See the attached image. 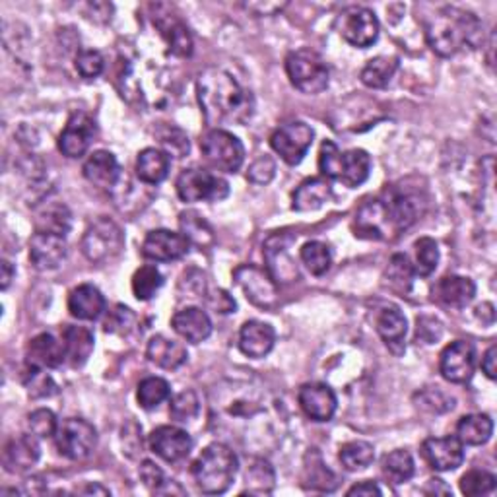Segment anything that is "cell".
<instances>
[{
  "instance_id": "cell-41",
  "label": "cell",
  "mask_w": 497,
  "mask_h": 497,
  "mask_svg": "<svg viewBox=\"0 0 497 497\" xmlns=\"http://www.w3.org/2000/svg\"><path fill=\"white\" fill-rule=\"evenodd\" d=\"M339 459L348 473H358L375 461V449L368 441H350L340 447Z\"/></svg>"
},
{
  "instance_id": "cell-48",
  "label": "cell",
  "mask_w": 497,
  "mask_h": 497,
  "mask_svg": "<svg viewBox=\"0 0 497 497\" xmlns=\"http://www.w3.org/2000/svg\"><path fill=\"white\" fill-rule=\"evenodd\" d=\"M495 490V476L488 470H468L461 478V492L464 495H488Z\"/></svg>"
},
{
  "instance_id": "cell-18",
  "label": "cell",
  "mask_w": 497,
  "mask_h": 497,
  "mask_svg": "<svg viewBox=\"0 0 497 497\" xmlns=\"http://www.w3.org/2000/svg\"><path fill=\"white\" fill-rule=\"evenodd\" d=\"M96 137V123L86 113H74L59 137V150L66 158H82Z\"/></svg>"
},
{
  "instance_id": "cell-13",
  "label": "cell",
  "mask_w": 497,
  "mask_h": 497,
  "mask_svg": "<svg viewBox=\"0 0 497 497\" xmlns=\"http://www.w3.org/2000/svg\"><path fill=\"white\" fill-rule=\"evenodd\" d=\"M474 366L476 350L474 346L466 340H454L441 352L439 371L443 375V379H447L449 383H468L474 375Z\"/></svg>"
},
{
  "instance_id": "cell-40",
  "label": "cell",
  "mask_w": 497,
  "mask_h": 497,
  "mask_svg": "<svg viewBox=\"0 0 497 497\" xmlns=\"http://www.w3.org/2000/svg\"><path fill=\"white\" fill-rule=\"evenodd\" d=\"M383 476L395 483V486H400V483L408 482L414 476V459L412 454L405 449H397L393 453H388L383 456Z\"/></svg>"
},
{
  "instance_id": "cell-9",
  "label": "cell",
  "mask_w": 497,
  "mask_h": 497,
  "mask_svg": "<svg viewBox=\"0 0 497 497\" xmlns=\"http://www.w3.org/2000/svg\"><path fill=\"white\" fill-rule=\"evenodd\" d=\"M337 30L346 43L368 49L379 37V20L375 12L366 6H350L342 10L337 20Z\"/></svg>"
},
{
  "instance_id": "cell-49",
  "label": "cell",
  "mask_w": 497,
  "mask_h": 497,
  "mask_svg": "<svg viewBox=\"0 0 497 497\" xmlns=\"http://www.w3.org/2000/svg\"><path fill=\"white\" fill-rule=\"evenodd\" d=\"M200 412V400L196 397L195 391H183L179 395L173 397L171 406H169V414L173 420L177 422H193Z\"/></svg>"
},
{
  "instance_id": "cell-36",
  "label": "cell",
  "mask_w": 497,
  "mask_h": 497,
  "mask_svg": "<svg viewBox=\"0 0 497 497\" xmlns=\"http://www.w3.org/2000/svg\"><path fill=\"white\" fill-rule=\"evenodd\" d=\"M375 325H378L379 337L385 340L387 346L397 348V346H402V342H405L406 330H408V322H406V317L402 315V311L398 307H385L383 311L378 315Z\"/></svg>"
},
{
  "instance_id": "cell-54",
  "label": "cell",
  "mask_w": 497,
  "mask_h": 497,
  "mask_svg": "<svg viewBox=\"0 0 497 497\" xmlns=\"http://www.w3.org/2000/svg\"><path fill=\"white\" fill-rule=\"evenodd\" d=\"M276 176V161L271 156H261L253 161L247 171V179L253 185H268Z\"/></svg>"
},
{
  "instance_id": "cell-59",
  "label": "cell",
  "mask_w": 497,
  "mask_h": 497,
  "mask_svg": "<svg viewBox=\"0 0 497 497\" xmlns=\"http://www.w3.org/2000/svg\"><path fill=\"white\" fill-rule=\"evenodd\" d=\"M381 488L373 482H359L356 486L348 490V495H364V497H373V495H381Z\"/></svg>"
},
{
  "instance_id": "cell-24",
  "label": "cell",
  "mask_w": 497,
  "mask_h": 497,
  "mask_svg": "<svg viewBox=\"0 0 497 497\" xmlns=\"http://www.w3.org/2000/svg\"><path fill=\"white\" fill-rule=\"evenodd\" d=\"M66 359L62 342H59L53 334H37L25 348V366L37 369H55Z\"/></svg>"
},
{
  "instance_id": "cell-8",
  "label": "cell",
  "mask_w": 497,
  "mask_h": 497,
  "mask_svg": "<svg viewBox=\"0 0 497 497\" xmlns=\"http://www.w3.org/2000/svg\"><path fill=\"white\" fill-rule=\"evenodd\" d=\"M55 445L66 459L86 461L96 451L98 432L96 427L82 418H69L59 425Z\"/></svg>"
},
{
  "instance_id": "cell-10",
  "label": "cell",
  "mask_w": 497,
  "mask_h": 497,
  "mask_svg": "<svg viewBox=\"0 0 497 497\" xmlns=\"http://www.w3.org/2000/svg\"><path fill=\"white\" fill-rule=\"evenodd\" d=\"M315 139L313 129L303 120H292V123L282 125L271 137L272 150L290 166H298L305 158L307 150L311 148Z\"/></svg>"
},
{
  "instance_id": "cell-47",
  "label": "cell",
  "mask_w": 497,
  "mask_h": 497,
  "mask_svg": "<svg viewBox=\"0 0 497 497\" xmlns=\"http://www.w3.org/2000/svg\"><path fill=\"white\" fill-rule=\"evenodd\" d=\"M416 266L414 271L420 276L434 274L439 263V247L432 237H422L416 241Z\"/></svg>"
},
{
  "instance_id": "cell-15",
  "label": "cell",
  "mask_w": 497,
  "mask_h": 497,
  "mask_svg": "<svg viewBox=\"0 0 497 497\" xmlns=\"http://www.w3.org/2000/svg\"><path fill=\"white\" fill-rule=\"evenodd\" d=\"M150 449L166 463H179L189 456L193 449L191 435L176 425H159L150 434Z\"/></svg>"
},
{
  "instance_id": "cell-22",
  "label": "cell",
  "mask_w": 497,
  "mask_h": 497,
  "mask_svg": "<svg viewBox=\"0 0 497 497\" xmlns=\"http://www.w3.org/2000/svg\"><path fill=\"white\" fill-rule=\"evenodd\" d=\"M39 456H42V447H39L35 435H18L5 445L3 464L8 473L22 474L37 464Z\"/></svg>"
},
{
  "instance_id": "cell-11",
  "label": "cell",
  "mask_w": 497,
  "mask_h": 497,
  "mask_svg": "<svg viewBox=\"0 0 497 497\" xmlns=\"http://www.w3.org/2000/svg\"><path fill=\"white\" fill-rule=\"evenodd\" d=\"M234 280L253 305L261 309H274L278 305V284L268 271L254 264H241L235 268Z\"/></svg>"
},
{
  "instance_id": "cell-34",
  "label": "cell",
  "mask_w": 497,
  "mask_h": 497,
  "mask_svg": "<svg viewBox=\"0 0 497 497\" xmlns=\"http://www.w3.org/2000/svg\"><path fill=\"white\" fill-rule=\"evenodd\" d=\"M493 434V422L486 414H468L463 416L456 424V439H459L463 445L478 447L488 443Z\"/></svg>"
},
{
  "instance_id": "cell-1",
  "label": "cell",
  "mask_w": 497,
  "mask_h": 497,
  "mask_svg": "<svg viewBox=\"0 0 497 497\" xmlns=\"http://www.w3.org/2000/svg\"><path fill=\"white\" fill-rule=\"evenodd\" d=\"M196 93L206 123L212 127L224 123L245 125L254 113V98L251 90L241 86L224 69H208L200 74Z\"/></svg>"
},
{
  "instance_id": "cell-38",
  "label": "cell",
  "mask_w": 497,
  "mask_h": 497,
  "mask_svg": "<svg viewBox=\"0 0 497 497\" xmlns=\"http://www.w3.org/2000/svg\"><path fill=\"white\" fill-rule=\"evenodd\" d=\"M245 483L247 490L253 495H268L272 493L276 474L272 464L264 459H251L245 470Z\"/></svg>"
},
{
  "instance_id": "cell-52",
  "label": "cell",
  "mask_w": 497,
  "mask_h": 497,
  "mask_svg": "<svg viewBox=\"0 0 497 497\" xmlns=\"http://www.w3.org/2000/svg\"><path fill=\"white\" fill-rule=\"evenodd\" d=\"M28 429L35 437H55L59 424L49 408H39L28 416Z\"/></svg>"
},
{
  "instance_id": "cell-58",
  "label": "cell",
  "mask_w": 497,
  "mask_h": 497,
  "mask_svg": "<svg viewBox=\"0 0 497 497\" xmlns=\"http://www.w3.org/2000/svg\"><path fill=\"white\" fill-rule=\"evenodd\" d=\"M495 359H497V348H495V346H490V348H488V352L483 354V358H482V371L486 373V378H488V379H495V378H497Z\"/></svg>"
},
{
  "instance_id": "cell-39",
  "label": "cell",
  "mask_w": 497,
  "mask_h": 497,
  "mask_svg": "<svg viewBox=\"0 0 497 497\" xmlns=\"http://www.w3.org/2000/svg\"><path fill=\"white\" fill-rule=\"evenodd\" d=\"M397 71H398V59L383 55V57L371 59L364 66V71H361L359 78L368 88L381 90V88L388 86V82H391Z\"/></svg>"
},
{
  "instance_id": "cell-19",
  "label": "cell",
  "mask_w": 497,
  "mask_h": 497,
  "mask_svg": "<svg viewBox=\"0 0 497 497\" xmlns=\"http://www.w3.org/2000/svg\"><path fill=\"white\" fill-rule=\"evenodd\" d=\"M300 406L307 418L315 422H329L337 412V395L325 383H307L300 388Z\"/></svg>"
},
{
  "instance_id": "cell-17",
  "label": "cell",
  "mask_w": 497,
  "mask_h": 497,
  "mask_svg": "<svg viewBox=\"0 0 497 497\" xmlns=\"http://www.w3.org/2000/svg\"><path fill=\"white\" fill-rule=\"evenodd\" d=\"M424 461L439 473L456 470L464 463V445L456 437H429L422 443Z\"/></svg>"
},
{
  "instance_id": "cell-12",
  "label": "cell",
  "mask_w": 497,
  "mask_h": 497,
  "mask_svg": "<svg viewBox=\"0 0 497 497\" xmlns=\"http://www.w3.org/2000/svg\"><path fill=\"white\" fill-rule=\"evenodd\" d=\"M292 244H293L292 235L274 234L268 237L263 245L268 274L274 278L276 284H292V282L300 278L298 263L293 261L290 253Z\"/></svg>"
},
{
  "instance_id": "cell-51",
  "label": "cell",
  "mask_w": 497,
  "mask_h": 497,
  "mask_svg": "<svg viewBox=\"0 0 497 497\" xmlns=\"http://www.w3.org/2000/svg\"><path fill=\"white\" fill-rule=\"evenodd\" d=\"M24 383H25V388H28L30 397H33V398H43V397H51L57 393L55 381H53L43 369L25 366Z\"/></svg>"
},
{
  "instance_id": "cell-62",
  "label": "cell",
  "mask_w": 497,
  "mask_h": 497,
  "mask_svg": "<svg viewBox=\"0 0 497 497\" xmlns=\"http://www.w3.org/2000/svg\"><path fill=\"white\" fill-rule=\"evenodd\" d=\"M78 493H100V495H110V490L100 486V483H88L82 490H78Z\"/></svg>"
},
{
  "instance_id": "cell-53",
  "label": "cell",
  "mask_w": 497,
  "mask_h": 497,
  "mask_svg": "<svg viewBox=\"0 0 497 497\" xmlns=\"http://www.w3.org/2000/svg\"><path fill=\"white\" fill-rule=\"evenodd\" d=\"M76 71L82 78H98L103 72L105 59L96 49H84L76 55Z\"/></svg>"
},
{
  "instance_id": "cell-25",
  "label": "cell",
  "mask_w": 497,
  "mask_h": 497,
  "mask_svg": "<svg viewBox=\"0 0 497 497\" xmlns=\"http://www.w3.org/2000/svg\"><path fill=\"white\" fill-rule=\"evenodd\" d=\"M171 327L181 339L191 344L205 342L212 334V320L206 311L198 307H186L171 319Z\"/></svg>"
},
{
  "instance_id": "cell-5",
  "label": "cell",
  "mask_w": 497,
  "mask_h": 497,
  "mask_svg": "<svg viewBox=\"0 0 497 497\" xmlns=\"http://www.w3.org/2000/svg\"><path fill=\"white\" fill-rule=\"evenodd\" d=\"M125 249V235L120 227L110 220L100 218L93 222L82 237L84 257L93 264H110Z\"/></svg>"
},
{
  "instance_id": "cell-45",
  "label": "cell",
  "mask_w": 497,
  "mask_h": 497,
  "mask_svg": "<svg viewBox=\"0 0 497 497\" xmlns=\"http://www.w3.org/2000/svg\"><path fill=\"white\" fill-rule=\"evenodd\" d=\"M300 254L301 263L313 276H322L329 272V268L332 264V254L325 244H320V241H307Z\"/></svg>"
},
{
  "instance_id": "cell-35",
  "label": "cell",
  "mask_w": 497,
  "mask_h": 497,
  "mask_svg": "<svg viewBox=\"0 0 497 497\" xmlns=\"http://www.w3.org/2000/svg\"><path fill=\"white\" fill-rule=\"evenodd\" d=\"M332 191L327 179L313 177L303 181L298 191L293 193V210L298 212H313L319 210L322 205L329 203Z\"/></svg>"
},
{
  "instance_id": "cell-14",
  "label": "cell",
  "mask_w": 497,
  "mask_h": 497,
  "mask_svg": "<svg viewBox=\"0 0 497 497\" xmlns=\"http://www.w3.org/2000/svg\"><path fill=\"white\" fill-rule=\"evenodd\" d=\"M191 249V241L183 234L171 230H154L146 235L142 244V254L156 263H169L183 259Z\"/></svg>"
},
{
  "instance_id": "cell-43",
  "label": "cell",
  "mask_w": 497,
  "mask_h": 497,
  "mask_svg": "<svg viewBox=\"0 0 497 497\" xmlns=\"http://www.w3.org/2000/svg\"><path fill=\"white\" fill-rule=\"evenodd\" d=\"M179 224H181L183 235L191 241V245L206 247L214 244V232L210 224L203 216H198L196 212H183Z\"/></svg>"
},
{
  "instance_id": "cell-44",
  "label": "cell",
  "mask_w": 497,
  "mask_h": 497,
  "mask_svg": "<svg viewBox=\"0 0 497 497\" xmlns=\"http://www.w3.org/2000/svg\"><path fill=\"white\" fill-rule=\"evenodd\" d=\"M161 286H164V276H161V272L152 264L140 266L132 276V293L137 295V300L140 301L152 300Z\"/></svg>"
},
{
  "instance_id": "cell-50",
  "label": "cell",
  "mask_w": 497,
  "mask_h": 497,
  "mask_svg": "<svg viewBox=\"0 0 497 497\" xmlns=\"http://www.w3.org/2000/svg\"><path fill=\"white\" fill-rule=\"evenodd\" d=\"M319 169L322 173V177L327 179H340V171H342V152L340 148L334 144L332 140H325L320 146L319 152Z\"/></svg>"
},
{
  "instance_id": "cell-6",
  "label": "cell",
  "mask_w": 497,
  "mask_h": 497,
  "mask_svg": "<svg viewBox=\"0 0 497 497\" xmlns=\"http://www.w3.org/2000/svg\"><path fill=\"white\" fill-rule=\"evenodd\" d=\"M200 152H203L208 164L224 173H235L244 166L245 148L237 137L224 129L208 130L200 140Z\"/></svg>"
},
{
  "instance_id": "cell-16",
  "label": "cell",
  "mask_w": 497,
  "mask_h": 497,
  "mask_svg": "<svg viewBox=\"0 0 497 497\" xmlns=\"http://www.w3.org/2000/svg\"><path fill=\"white\" fill-rule=\"evenodd\" d=\"M356 235L368 239H387L397 235L385 200H369L356 214Z\"/></svg>"
},
{
  "instance_id": "cell-21",
  "label": "cell",
  "mask_w": 497,
  "mask_h": 497,
  "mask_svg": "<svg viewBox=\"0 0 497 497\" xmlns=\"http://www.w3.org/2000/svg\"><path fill=\"white\" fill-rule=\"evenodd\" d=\"M154 24L158 25V30L161 35L166 37V42L169 43L171 51L179 57H191L193 53V37L189 33V28L173 14L169 6L158 5L156 6V14H154Z\"/></svg>"
},
{
  "instance_id": "cell-20",
  "label": "cell",
  "mask_w": 497,
  "mask_h": 497,
  "mask_svg": "<svg viewBox=\"0 0 497 497\" xmlns=\"http://www.w3.org/2000/svg\"><path fill=\"white\" fill-rule=\"evenodd\" d=\"M66 239L55 234L35 232L30 239V261L37 271H55L66 259Z\"/></svg>"
},
{
  "instance_id": "cell-46",
  "label": "cell",
  "mask_w": 497,
  "mask_h": 497,
  "mask_svg": "<svg viewBox=\"0 0 497 497\" xmlns=\"http://www.w3.org/2000/svg\"><path fill=\"white\" fill-rule=\"evenodd\" d=\"M171 397V387L161 378H146L137 391L139 405L146 410L158 408L161 402H166Z\"/></svg>"
},
{
  "instance_id": "cell-32",
  "label": "cell",
  "mask_w": 497,
  "mask_h": 497,
  "mask_svg": "<svg viewBox=\"0 0 497 497\" xmlns=\"http://www.w3.org/2000/svg\"><path fill=\"white\" fill-rule=\"evenodd\" d=\"M72 227V214L62 203H47L35 212V232L66 237Z\"/></svg>"
},
{
  "instance_id": "cell-57",
  "label": "cell",
  "mask_w": 497,
  "mask_h": 497,
  "mask_svg": "<svg viewBox=\"0 0 497 497\" xmlns=\"http://www.w3.org/2000/svg\"><path fill=\"white\" fill-rule=\"evenodd\" d=\"M441 334H443V327L437 319L434 317L418 319V330H416V337L420 340H424L425 344H434L441 339Z\"/></svg>"
},
{
  "instance_id": "cell-28",
  "label": "cell",
  "mask_w": 497,
  "mask_h": 497,
  "mask_svg": "<svg viewBox=\"0 0 497 497\" xmlns=\"http://www.w3.org/2000/svg\"><path fill=\"white\" fill-rule=\"evenodd\" d=\"M69 311L80 320H96L105 311L103 293L91 284H82L69 295Z\"/></svg>"
},
{
  "instance_id": "cell-29",
  "label": "cell",
  "mask_w": 497,
  "mask_h": 497,
  "mask_svg": "<svg viewBox=\"0 0 497 497\" xmlns=\"http://www.w3.org/2000/svg\"><path fill=\"white\" fill-rule=\"evenodd\" d=\"M146 356L158 368L169 369V371L179 369L186 361V358H189L186 348L181 342L161 337V334H158V337H154L150 342H148Z\"/></svg>"
},
{
  "instance_id": "cell-23",
  "label": "cell",
  "mask_w": 497,
  "mask_h": 497,
  "mask_svg": "<svg viewBox=\"0 0 497 497\" xmlns=\"http://www.w3.org/2000/svg\"><path fill=\"white\" fill-rule=\"evenodd\" d=\"M276 342L274 329L263 320H247L239 330V350L247 358L261 359L272 352Z\"/></svg>"
},
{
  "instance_id": "cell-31",
  "label": "cell",
  "mask_w": 497,
  "mask_h": 497,
  "mask_svg": "<svg viewBox=\"0 0 497 497\" xmlns=\"http://www.w3.org/2000/svg\"><path fill=\"white\" fill-rule=\"evenodd\" d=\"M303 486L307 490H317V492H332L339 486L337 476H334L332 470L322 461L317 449H311L305 456L303 463Z\"/></svg>"
},
{
  "instance_id": "cell-33",
  "label": "cell",
  "mask_w": 497,
  "mask_h": 497,
  "mask_svg": "<svg viewBox=\"0 0 497 497\" xmlns=\"http://www.w3.org/2000/svg\"><path fill=\"white\" fill-rule=\"evenodd\" d=\"M169 154L158 148H146L137 158V177L142 183L158 185L167 177L169 173Z\"/></svg>"
},
{
  "instance_id": "cell-60",
  "label": "cell",
  "mask_w": 497,
  "mask_h": 497,
  "mask_svg": "<svg viewBox=\"0 0 497 497\" xmlns=\"http://www.w3.org/2000/svg\"><path fill=\"white\" fill-rule=\"evenodd\" d=\"M425 493H443V495H451V488L447 486L445 482L439 480V478H432L427 482V486H425Z\"/></svg>"
},
{
  "instance_id": "cell-3",
  "label": "cell",
  "mask_w": 497,
  "mask_h": 497,
  "mask_svg": "<svg viewBox=\"0 0 497 497\" xmlns=\"http://www.w3.org/2000/svg\"><path fill=\"white\" fill-rule=\"evenodd\" d=\"M237 454L224 443H212L193 464V476L198 490L208 495H218L230 490L237 474Z\"/></svg>"
},
{
  "instance_id": "cell-7",
  "label": "cell",
  "mask_w": 497,
  "mask_h": 497,
  "mask_svg": "<svg viewBox=\"0 0 497 497\" xmlns=\"http://www.w3.org/2000/svg\"><path fill=\"white\" fill-rule=\"evenodd\" d=\"M176 189L183 203H220L230 195V183L206 169H185Z\"/></svg>"
},
{
  "instance_id": "cell-42",
  "label": "cell",
  "mask_w": 497,
  "mask_h": 497,
  "mask_svg": "<svg viewBox=\"0 0 497 497\" xmlns=\"http://www.w3.org/2000/svg\"><path fill=\"white\" fill-rule=\"evenodd\" d=\"M416 271L406 254H393V259L388 261V266L385 271V278L388 280V286L398 293H408L412 288Z\"/></svg>"
},
{
  "instance_id": "cell-30",
  "label": "cell",
  "mask_w": 497,
  "mask_h": 497,
  "mask_svg": "<svg viewBox=\"0 0 497 497\" xmlns=\"http://www.w3.org/2000/svg\"><path fill=\"white\" fill-rule=\"evenodd\" d=\"M62 346L66 352V359L74 368L84 366L93 352V332L86 327L66 325L62 329Z\"/></svg>"
},
{
  "instance_id": "cell-27",
  "label": "cell",
  "mask_w": 497,
  "mask_h": 497,
  "mask_svg": "<svg viewBox=\"0 0 497 497\" xmlns=\"http://www.w3.org/2000/svg\"><path fill=\"white\" fill-rule=\"evenodd\" d=\"M84 177L91 183L100 186V189H113L120 176L119 161L111 152L98 150L93 152L82 167Z\"/></svg>"
},
{
  "instance_id": "cell-55",
  "label": "cell",
  "mask_w": 497,
  "mask_h": 497,
  "mask_svg": "<svg viewBox=\"0 0 497 497\" xmlns=\"http://www.w3.org/2000/svg\"><path fill=\"white\" fill-rule=\"evenodd\" d=\"M132 322H134V315H132L130 309L123 307V305H117L105 320V330L123 334V332L129 330V327L132 325Z\"/></svg>"
},
{
  "instance_id": "cell-2",
  "label": "cell",
  "mask_w": 497,
  "mask_h": 497,
  "mask_svg": "<svg viewBox=\"0 0 497 497\" xmlns=\"http://www.w3.org/2000/svg\"><path fill=\"white\" fill-rule=\"evenodd\" d=\"M425 39L439 57H453L463 47L478 49L483 43V24L473 12L445 6L427 22Z\"/></svg>"
},
{
  "instance_id": "cell-37",
  "label": "cell",
  "mask_w": 497,
  "mask_h": 497,
  "mask_svg": "<svg viewBox=\"0 0 497 497\" xmlns=\"http://www.w3.org/2000/svg\"><path fill=\"white\" fill-rule=\"evenodd\" d=\"M371 171V158L366 150H350L342 154V171L340 179L346 186L356 189L361 183H366Z\"/></svg>"
},
{
  "instance_id": "cell-56",
  "label": "cell",
  "mask_w": 497,
  "mask_h": 497,
  "mask_svg": "<svg viewBox=\"0 0 497 497\" xmlns=\"http://www.w3.org/2000/svg\"><path fill=\"white\" fill-rule=\"evenodd\" d=\"M140 480L144 482L146 488H150L156 493L161 488H164L166 482H167L166 476H164V473H161V468L156 463H152V461H144L140 464Z\"/></svg>"
},
{
  "instance_id": "cell-26",
  "label": "cell",
  "mask_w": 497,
  "mask_h": 497,
  "mask_svg": "<svg viewBox=\"0 0 497 497\" xmlns=\"http://www.w3.org/2000/svg\"><path fill=\"white\" fill-rule=\"evenodd\" d=\"M435 300L453 309H464L476 295V284L466 276H445L434 288Z\"/></svg>"
},
{
  "instance_id": "cell-4",
  "label": "cell",
  "mask_w": 497,
  "mask_h": 497,
  "mask_svg": "<svg viewBox=\"0 0 497 497\" xmlns=\"http://www.w3.org/2000/svg\"><path fill=\"white\" fill-rule=\"evenodd\" d=\"M286 72L295 90L307 96H317L329 86V69L315 51L300 49L286 59Z\"/></svg>"
},
{
  "instance_id": "cell-61",
  "label": "cell",
  "mask_w": 497,
  "mask_h": 497,
  "mask_svg": "<svg viewBox=\"0 0 497 497\" xmlns=\"http://www.w3.org/2000/svg\"><path fill=\"white\" fill-rule=\"evenodd\" d=\"M0 271H3V278H0L3 282H0V288H3V290H8L12 278H14V274H16L14 266H12L8 261H3V264H0Z\"/></svg>"
}]
</instances>
